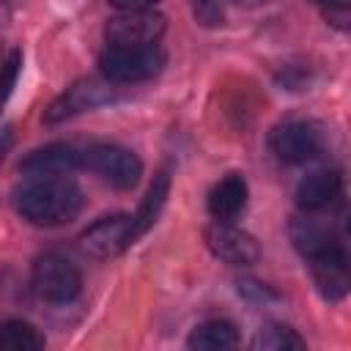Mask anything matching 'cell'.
<instances>
[{
	"label": "cell",
	"mask_w": 351,
	"mask_h": 351,
	"mask_svg": "<svg viewBox=\"0 0 351 351\" xmlns=\"http://www.w3.org/2000/svg\"><path fill=\"white\" fill-rule=\"evenodd\" d=\"M14 211L36 228H58L82 211V189L66 176H36L14 189Z\"/></svg>",
	"instance_id": "obj_1"
},
{
	"label": "cell",
	"mask_w": 351,
	"mask_h": 351,
	"mask_svg": "<svg viewBox=\"0 0 351 351\" xmlns=\"http://www.w3.org/2000/svg\"><path fill=\"white\" fill-rule=\"evenodd\" d=\"M165 66V52L156 44H107L99 58V71L112 85H134L154 80Z\"/></svg>",
	"instance_id": "obj_2"
},
{
	"label": "cell",
	"mask_w": 351,
	"mask_h": 351,
	"mask_svg": "<svg viewBox=\"0 0 351 351\" xmlns=\"http://www.w3.org/2000/svg\"><path fill=\"white\" fill-rule=\"evenodd\" d=\"M33 291L49 304H69L82 291V274L66 255L44 252L33 263Z\"/></svg>",
	"instance_id": "obj_3"
},
{
	"label": "cell",
	"mask_w": 351,
	"mask_h": 351,
	"mask_svg": "<svg viewBox=\"0 0 351 351\" xmlns=\"http://www.w3.org/2000/svg\"><path fill=\"white\" fill-rule=\"evenodd\" d=\"M82 167L96 173L112 189H132L143 176V162L134 151L112 143H99L82 151Z\"/></svg>",
	"instance_id": "obj_4"
},
{
	"label": "cell",
	"mask_w": 351,
	"mask_h": 351,
	"mask_svg": "<svg viewBox=\"0 0 351 351\" xmlns=\"http://www.w3.org/2000/svg\"><path fill=\"white\" fill-rule=\"evenodd\" d=\"M269 148L282 165H302L318 156V151L324 148V132L318 123L304 121V118L282 121L271 129Z\"/></svg>",
	"instance_id": "obj_5"
},
{
	"label": "cell",
	"mask_w": 351,
	"mask_h": 351,
	"mask_svg": "<svg viewBox=\"0 0 351 351\" xmlns=\"http://www.w3.org/2000/svg\"><path fill=\"white\" fill-rule=\"evenodd\" d=\"M112 82H101V80H93V77H85V80H77L71 82L44 112V123H63L74 115H82V112H90L101 104H110L115 96H112Z\"/></svg>",
	"instance_id": "obj_6"
},
{
	"label": "cell",
	"mask_w": 351,
	"mask_h": 351,
	"mask_svg": "<svg viewBox=\"0 0 351 351\" xmlns=\"http://www.w3.org/2000/svg\"><path fill=\"white\" fill-rule=\"evenodd\" d=\"M137 230H134V219L129 214H110L96 219L93 225H88L80 236L82 247L88 255L110 261L115 255H121L126 247H132L137 241Z\"/></svg>",
	"instance_id": "obj_7"
},
{
	"label": "cell",
	"mask_w": 351,
	"mask_h": 351,
	"mask_svg": "<svg viewBox=\"0 0 351 351\" xmlns=\"http://www.w3.org/2000/svg\"><path fill=\"white\" fill-rule=\"evenodd\" d=\"M288 233H291L293 247L299 250V255L307 263L329 258V255H337V252H346V241L337 233V228L329 225V222L315 219V214H304V217L291 219Z\"/></svg>",
	"instance_id": "obj_8"
},
{
	"label": "cell",
	"mask_w": 351,
	"mask_h": 351,
	"mask_svg": "<svg viewBox=\"0 0 351 351\" xmlns=\"http://www.w3.org/2000/svg\"><path fill=\"white\" fill-rule=\"evenodd\" d=\"M167 22L154 8L137 11H118L104 25L107 44H156L165 33Z\"/></svg>",
	"instance_id": "obj_9"
},
{
	"label": "cell",
	"mask_w": 351,
	"mask_h": 351,
	"mask_svg": "<svg viewBox=\"0 0 351 351\" xmlns=\"http://www.w3.org/2000/svg\"><path fill=\"white\" fill-rule=\"evenodd\" d=\"M203 239H206V247L211 250V255L230 266H252L261 258V247H258L255 236L236 228L233 222L214 219L211 225H206Z\"/></svg>",
	"instance_id": "obj_10"
},
{
	"label": "cell",
	"mask_w": 351,
	"mask_h": 351,
	"mask_svg": "<svg viewBox=\"0 0 351 351\" xmlns=\"http://www.w3.org/2000/svg\"><path fill=\"white\" fill-rule=\"evenodd\" d=\"M82 165V151H77L71 143H47L41 148H33L22 162L19 173L27 178L36 176H69Z\"/></svg>",
	"instance_id": "obj_11"
},
{
	"label": "cell",
	"mask_w": 351,
	"mask_h": 351,
	"mask_svg": "<svg viewBox=\"0 0 351 351\" xmlns=\"http://www.w3.org/2000/svg\"><path fill=\"white\" fill-rule=\"evenodd\" d=\"M340 189H343V181L337 170H329V167L313 170L296 186V206L304 214H321L335 200H340Z\"/></svg>",
	"instance_id": "obj_12"
},
{
	"label": "cell",
	"mask_w": 351,
	"mask_h": 351,
	"mask_svg": "<svg viewBox=\"0 0 351 351\" xmlns=\"http://www.w3.org/2000/svg\"><path fill=\"white\" fill-rule=\"evenodd\" d=\"M247 208V181L239 173H228L208 192V214L217 222H233Z\"/></svg>",
	"instance_id": "obj_13"
},
{
	"label": "cell",
	"mask_w": 351,
	"mask_h": 351,
	"mask_svg": "<svg viewBox=\"0 0 351 351\" xmlns=\"http://www.w3.org/2000/svg\"><path fill=\"white\" fill-rule=\"evenodd\" d=\"M310 274L315 282V291L326 299V302H340L348 293V252H337L321 261H310Z\"/></svg>",
	"instance_id": "obj_14"
},
{
	"label": "cell",
	"mask_w": 351,
	"mask_h": 351,
	"mask_svg": "<svg viewBox=\"0 0 351 351\" xmlns=\"http://www.w3.org/2000/svg\"><path fill=\"white\" fill-rule=\"evenodd\" d=\"M189 348L195 351H225V348H236L239 346V332L230 321H203L189 332L186 340Z\"/></svg>",
	"instance_id": "obj_15"
},
{
	"label": "cell",
	"mask_w": 351,
	"mask_h": 351,
	"mask_svg": "<svg viewBox=\"0 0 351 351\" xmlns=\"http://www.w3.org/2000/svg\"><path fill=\"white\" fill-rule=\"evenodd\" d=\"M167 195H170V176H167V170H159V173L154 176V181H151V186H148V192H145V197H143L137 214L132 217L137 236H143V233L159 219V214H162V208H165V203H167Z\"/></svg>",
	"instance_id": "obj_16"
},
{
	"label": "cell",
	"mask_w": 351,
	"mask_h": 351,
	"mask_svg": "<svg viewBox=\"0 0 351 351\" xmlns=\"http://www.w3.org/2000/svg\"><path fill=\"white\" fill-rule=\"evenodd\" d=\"M47 346L44 335L27 321L0 324V351H41Z\"/></svg>",
	"instance_id": "obj_17"
},
{
	"label": "cell",
	"mask_w": 351,
	"mask_h": 351,
	"mask_svg": "<svg viewBox=\"0 0 351 351\" xmlns=\"http://www.w3.org/2000/svg\"><path fill=\"white\" fill-rule=\"evenodd\" d=\"M304 346L307 343L296 335V329L285 324H269L252 340V348H261V351H291V348H304Z\"/></svg>",
	"instance_id": "obj_18"
},
{
	"label": "cell",
	"mask_w": 351,
	"mask_h": 351,
	"mask_svg": "<svg viewBox=\"0 0 351 351\" xmlns=\"http://www.w3.org/2000/svg\"><path fill=\"white\" fill-rule=\"evenodd\" d=\"M19 71H22V52L19 49H11L8 58L0 63V110L8 101V96H11L14 85H16Z\"/></svg>",
	"instance_id": "obj_19"
},
{
	"label": "cell",
	"mask_w": 351,
	"mask_h": 351,
	"mask_svg": "<svg viewBox=\"0 0 351 351\" xmlns=\"http://www.w3.org/2000/svg\"><path fill=\"white\" fill-rule=\"evenodd\" d=\"M189 5H192L195 19H197L203 27H217V25H222V19H225L219 0H189Z\"/></svg>",
	"instance_id": "obj_20"
},
{
	"label": "cell",
	"mask_w": 351,
	"mask_h": 351,
	"mask_svg": "<svg viewBox=\"0 0 351 351\" xmlns=\"http://www.w3.org/2000/svg\"><path fill=\"white\" fill-rule=\"evenodd\" d=\"M310 3H315L332 25L346 27V22H348V0H310Z\"/></svg>",
	"instance_id": "obj_21"
},
{
	"label": "cell",
	"mask_w": 351,
	"mask_h": 351,
	"mask_svg": "<svg viewBox=\"0 0 351 351\" xmlns=\"http://www.w3.org/2000/svg\"><path fill=\"white\" fill-rule=\"evenodd\" d=\"M118 11H137V8H154L159 0H107Z\"/></svg>",
	"instance_id": "obj_22"
},
{
	"label": "cell",
	"mask_w": 351,
	"mask_h": 351,
	"mask_svg": "<svg viewBox=\"0 0 351 351\" xmlns=\"http://www.w3.org/2000/svg\"><path fill=\"white\" fill-rule=\"evenodd\" d=\"M11 140H14L11 129H3V132H0V162L5 159V151L11 148Z\"/></svg>",
	"instance_id": "obj_23"
},
{
	"label": "cell",
	"mask_w": 351,
	"mask_h": 351,
	"mask_svg": "<svg viewBox=\"0 0 351 351\" xmlns=\"http://www.w3.org/2000/svg\"><path fill=\"white\" fill-rule=\"evenodd\" d=\"M236 5H244V8H258V5H266V3H274V0H230Z\"/></svg>",
	"instance_id": "obj_24"
}]
</instances>
